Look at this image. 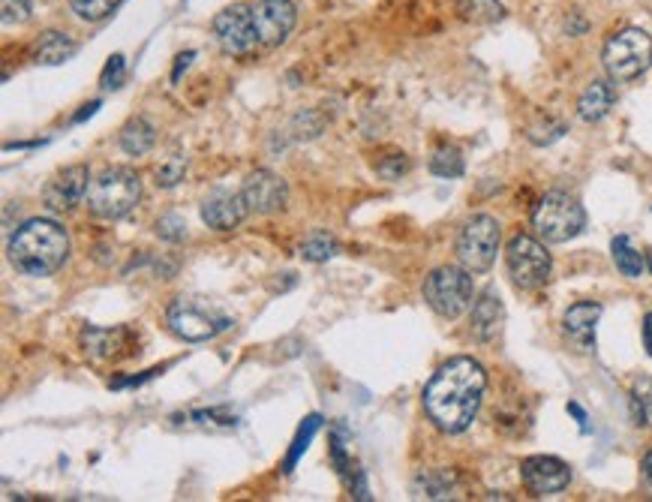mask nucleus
I'll use <instances>...</instances> for the list:
<instances>
[{
  "label": "nucleus",
  "instance_id": "obj_1",
  "mask_svg": "<svg viewBox=\"0 0 652 502\" xmlns=\"http://www.w3.org/2000/svg\"><path fill=\"white\" fill-rule=\"evenodd\" d=\"M484 391V367L475 358L460 355L445 361L433 373V379L424 388V409L442 433H463L475 421Z\"/></svg>",
  "mask_w": 652,
  "mask_h": 502
},
{
  "label": "nucleus",
  "instance_id": "obj_2",
  "mask_svg": "<svg viewBox=\"0 0 652 502\" xmlns=\"http://www.w3.org/2000/svg\"><path fill=\"white\" fill-rule=\"evenodd\" d=\"M70 256V235L61 223L37 217L16 229L10 238V259L19 271L31 277L55 274Z\"/></svg>",
  "mask_w": 652,
  "mask_h": 502
},
{
  "label": "nucleus",
  "instance_id": "obj_3",
  "mask_svg": "<svg viewBox=\"0 0 652 502\" xmlns=\"http://www.w3.org/2000/svg\"><path fill=\"white\" fill-rule=\"evenodd\" d=\"M142 199V181L133 169L124 166H112L106 172H100L91 187H88V211L100 220H124L127 214L136 211Z\"/></svg>",
  "mask_w": 652,
  "mask_h": 502
},
{
  "label": "nucleus",
  "instance_id": "obj_4",
  "mask_svg": "<svg viewBox=\"0 0 652 502\" xmlns=\"http://www.w3.org/2000/svg\"><path fill=\"white\" fill-rule=\"evenodd\" d=\"M166 325L175 337H181L187 343H202V340H214L217 334L232 328V316L211 298L181 295L178 301H172V307L166 313Z\"/></svg>",
  "mask_w": 652,
  "mask_h": 502
},
{
  "label": "nucleus",
  "instance_id": "obj_5",
  "mask_svg": "<svg viewBox=\"0 0 652 502\" xmlns=\"http://www.w3.org/2000/svg\"><path fill=\"white\" fill-rule=\"evenodd\" d=\"M586 226V211L583 205L568 196V193H547L535 211H532V229L544 244H565L571 238H577Z\"/></svg>",
  "mask_w": 652,
  "mask_h": 502
},
{
  "label": "nucleus",
  "instance_id": "obj_6",
  "mask_svg": "<svg viewBox=\"0 0 652 502\" xmlns=\"http://www.w3.org/2000/svg\"><path fill=\"white\" fill-rule=\"evenodd\" d=\"M604 67L610 79L631 82L652 67V37L640 28H625L613 34L604 46Z\"/></svg>",
  "mask_w": 652,
  "mask_h": 502
},
{
  "label": "nucleus",
  "instance_id": "obj_7",
  "mask_svg": "<svg viewBox=\"0 0 652 502\" xmlns=\"http://www.w3.org/2000/svg\"><path fill=\"white\" fill-rule=\"evenodd\" d=\"M424 301L442 319H457L472 304V277L466 268L442 265L424 280Z\"/></svg>",
  "mask_w": 652,
  "mask_h": 502
},
{
  "label": "nucleus",
  "instance_id": "obj_8",
  "mask_svg": "<svg viewBox=\"0 0 652 502\" xmlns=\"http://www.w3.org/2000/svg\"><path fill=\"white\" fill-rule=\"evenodd\" d=\"M499 253V223L487 214L472 217L457 235V259L466 271L484 274Z\"/></svg>",
  "mask_w": 652,
  "mask_h": 502
},
{
  "label": "nucleus",
  "instance_id": "obj_9",
  "mask_svg": "<svg viewBox=\"0 0 652 502\" xmlns=\"http://www.w3.org/2000/svg\"><path fill=\"white\" fill-rule=\"evenodd\" d=\"M505 262H508V274L520 289H541L550 280V253L547 247L532 238V235H517L511 238L508 250H505Z\"/></svg>",
  "mask_w": 652,
  "mask_h": 502
},
{
  "label": "nucleus",
  "instance_id": "obj_10",
  "mask_svg": "<svg viewBox=\"0 0 652 502\" xmlns=\"http://www.w3.org/2000/svg\"><path fill=\"white\" fill-rule=\"evenodd\" d=\"M214 37L220 43V49L226 55H247L253 52V46L259 43L256 25H253V13L241 4L226 7L217 19H214Z\"/></svg>",
  "mask_w": 652,
  "mask_h": 502
},
{
  "label": "nucleus",
  "instance_id": "obj_11",
  "mask_svg": "<svg viewBox=\"0 0 652 502\" xmlns=\"http://www.w3.org/2000/svg\"><path fill=\"white\" fill-rule=\"evenodd\" d=\"M253 25L262 46H280L295 28V7L292 0H256L250 7Z\"/></svg>",
  "mask_w": 652,
  "mask_h": 502
},
{
  "label": "nucleus",
  "instance_id": "obj_12",
  "mask_svg": "<svg viewBox=\"0 0 652 502\" xmlns=\"http://www.w3.org/2000/svg\"><path fill=\"white\" fill-rule=\"evenodd\" d=\"M520 478L523 484L535 493V496H553L562 493L571 481V469L565 460L559 457H547V454H535L526 457L520 463Z\"/></svg>",
  "mask_w": 652,
  "mask_h": 502
},
{
  "label": "nucleus",
  "instance_id": "obj_13",
  "mask_svg": "<svg viewBox=\"0 0 652 502\" xmlns=\"http://www.w3.org/2000/svg\"><path fill=\"white\" fill-rule=\"evenodd\" d=\"M250 214H277L286 208L289 202V187L280 175L268 172V169H256L253 175H247L244 187H241Z\"/></svg>",
  "mask_w": 652,
  "mask_h": 502
},
{
  "label": "nucleus",
  "instance_id": "obj_14",
  "mask_svg": "<svg viewBox=\"0 0 652 502\" xmlns=\"http://www.w3.org/2000/svg\"><path fill=\"white\" fill-rule=\"evenodd\" d=\"M88 187H91V172H88V166H70V169H64V172H58L49 184H46V193H43V199H46V205L52 208V211H73L85 196H88Z\"/></svg>",
  "mask_w": 652,
  "mask_h": 502
},
{
  "label": "nucleus",
  "instance_id": "obj_15",
  "mask_svg": "<svg viewBox=\"0 0 652 502\" xmlns=\"http://www.w3.org/2000/svg\"><path fill=\"white\" fill-rule=\"evenodd\" d=\"M250 214V205L244 199V193L235 190H214L205 202H202V220L217 229V232H232L238 229Z\"/></svg>",
  "mask_w": 652,
  "mask_h": 502
},
{
  "label": "nucleus",
  "instance_id": "obj_16",
  "mask_svg": "<svg viewBox=\"0 0 652 502\" xmlns=\"http://www.w3.org/2000/svg\"><path fill=\"white\" fill-rule=\"evenodd\" d=\"M130 343V331L127 328H91L82 334V346H85V355H91L94 361H112V358H121Z\"/></svg>",
  "mask_w": 652,
  "mask_h": 502
},
{
  "label": "nucleus",
  "instance_id": "obj_17",
  "mask_svg": "<svg viewBox=\"0 0 652 502\" xmlns=\"http://www.w3.org/2000/svg\"><path fill=\"white\" fill-rule=\"evenodd\" d=\"M505 322V310H502V301L496 298V292H484L478 295L475 307H472V331L478 340H493L499 334Z\"/></svg>",
  "mask_w": 652,
  "mask_h": 502
},
{
  "label": "nucleus",
  "instance_id": "obj_18",
  "mask_svg": "<svg viewBox=\"0 0 652 502\" xmlns=\"http://www.w3.org/2000/svg\"><path fill=\"white\" fill-rule=\"evenodd\" d=\"M613 100H616L613 85L598 79V82H592V85L580 94V100H577V115H580L586 124H598V121L607 118V112L613 109Z\"/></svg>",
  "mask_w": 652,
  "mask_h": 502
},
{
  "label": "nucleus",
  "instance_id": "obj_19",
  "mask_svg": "<svg viewBox=\"0 0 652 502\" xmlns=\"http://www.w3.org/2000/svg\"><path fill=\"white\" fill-rule=\"evenodd\" d=\"M598 319H601V307L592 304V301H583V304H574V307L565 310L562 325L574 340H580L583 346H592V334H595Z\"/></svg>",
  "mask_w": 652,
  "mask_h": 502
},
{
  "label": "nucleus",
  "instance_id": "obj_20",
  "mask_svg": "<svg viewBox=\"0 0 652 502\" xmlns=\"http://www.w3.org/2000/svg\"><path fill=\"white\" fill-rule=\"evenodd\" d=\"M73 55H76V43L67 34H58V31L43 34L37 49H34V61L43 64V67H58V64L70 61Z\"/></svg>",
  "mask_w": 652,
  "mask_h": 502
},
{
  "label": "nucleus",
  "instance_id": "obj_21",
  "mask_svg": "<svg viewBox=\"0 0 652 502\" xmlns=\"http://www.w3.org/2000/svg\"><path fill=\"white\" fill-rule=\"evenodd\" d=\"M154 142H157V130H154L145 118H133V121H127L124 130H121V148H124L127 154H133V157L148 154V151L154 148Z\"/></svg>",
  "mask_w": 652,
  "mask_h": 502
},
{
  "label": "nucleus",
  "instance_id": "obj_22",
  "mask_svg": "<svg viewBox=\"0 0 652 502\" xmlns=\"http://www.w3.org/2000/svg\"><path fill=\"white\" fill-rule=\"evenodd\" d=\"M610 250H613V262H616V268L625 274V277H631V280H637L640 274H643V268H646V259L634 250V244H631V238L628 235H616L613 238V244H610Z\"/></svg>",
  "mask_w": 652,
  "mask_h": 502
},
{
  "label": "nucleus",
  "instance_id": "obj_23",
  "mask_svg": "<svg viewBox=\"0 0 652 502\" xmlns=\"http://www.w3.org/2000/svg\"><path fill=\"white\" fill-rule=\"evenodd\" d=\"M415 496H424V499H451L454 496V478L448 472H424L415 481Z\"/></svg>",
  "mask_w": 652,
  "mask_h": 502
},
{
  "label": "nucleus",
  "instance_id": "obj_24",
  "mask_svg": "<svg viewBox=\"0 0 652 502\" xmlns=\"http://www.w3.org/2000/svg\"><path fill=\"white\" fill-rule=\"evenodd\" d=\"M340 253V244L328 235V232H310L301 241V256L307 262H328Z\"/></svg>",
  "mask_w": 652,
  "mask_h": 502
},
{
  "label": "nucleus",
  "instance_id": "obj_25",
  "mask_svg": "<svg viewBox=\"0 0 652 502\" xmlns=\"http://www.w3.org/2000/svg\"><path fill=\"white\" fill-rule=\"evenodd\" d=\"M184 175H187V157L181 154V151H175V154H169V157H163L157 166H154V178H157V187H175V184H181L184 181Z\"/></svg>",
  "mask_w": 652,
  "mask_h": 502
},
{
  "label": "nucleus",
  "instance_id": "obj_26",
  "mask_svg": "<svg viewBox=\"0 0 652 502\" xmlns=\"http://www.w3.org/2000/svg\"><path fill=\"white\" fill-rule=\"evenodd\" d=\"M430 172L436 178H460L463 175V157L457 148H439L433 157H430Z\"/></svg>",
  "mask_w": 652,
  "mask_h": 502
},
{
  "label": "nucleus",
  "instance_id": "obj_27",
  "mask_svg": "<svg viewBox=\"0 0 652 502\" xmlns=\"http://www.w3.org/2000/svg\"><path fill=\"white\" fill-rule=\"evenodd\" d=\"M70 4H73V13L79 19H85V22H103V19H109L118 10L121 0H70Z\"/></svg>",
  "mask_w": 652,
  "mask_h": 502
},
{
  "label": "nucleus",
  "instance_id": "obj_28",
  "mask_svg": "<svg viewBox=\"0 0 652 502\" xmlns=\"http://www.w3.org/2000/svg\"><path fill=\"white\" fill-rule=\"evenodd\" d=\"M463 13L472 22H496L505 16L502 4H496V0H463Z\"/></svg>",
  "mask_w": 652,
  "mask_h": 502
},
{
  "label": "nucleus",
  "instance_id": "obj_29",
  "mask_svg": "<svg viewBox=\"0 0 652 502\" xmlns=\"http://www.w3.org/2000/svg\"><path fill=\"white\" fill-rule=\"evenodd\" d=\"M631 397H634L640 424H649V427H652V379H637Z\"/></svg>",
  "mask_w": 652,
  "mask_h": 502
},
{
  "label": "nucleus",
  "instance_id": "obj_30",
  "mask_svg": "<svg viewBox=\"0 0 652 502\" xmlns=\"http://www.w3.org/2000/svg\"><path fill=\"white\" fill-rule=\"evenodd\" d=\"M0 19H4V28L13 25H25L31 19V0H0Z\"/></svg>",
  "mask_w": 652,
  "mask_h": 502
},
{
  "label": "nucleus",
  "instance_id": "obj_31",
  "mask_svg": "<svg viewBox=\"0 0 652 502\" xmlns=\"http://www.w3.org/2000/svg\"><path fill=\"white\" fill-rule=\"evenodd\" d=\"M157 235L169 244H181L187 238V223L178 214H166L157 220Z\"/></svg>",
  "mask_w": 652,
  "mask_h": 502
},
{
  "label": "nucleus",
  "instance_id": "obj_32",
  "mask_svg": "<svg viewBox=\"0 0 652 502\" xmlns=\"http://www.w3.org/2000/svg\"><path fill=\"white\" fill-rule=\"evenodd\" d=\"M319 430V418L313 415V418H307V427H301L298 430V439H295V445H292V451H289V457H286V463H283V469L286 472H292V466L298 463V457L307 451V442L313 439V433Z\"/></svg>",
  "mask_w": 652,
  "mask_h": 502
},
{
  "label": "nucleus",
  "instance_id": "obj_33",
  "mask_svg": "<svg viewBox=\"0 0 652 502\" xmlns=\"http://www.w3.org/2000/svg\"><path fill=\"white\" fill-rule=\"evenodd\" d=\"M124 76H127V61H124V55H112L109 64H106V70H103V76H100V85H103L106 91H115V88H121Z\"/></svg>",
  "mask_w": 652,
  "mask_h": 502
},
{
  "label": "nucleus",
  "instance_id": "obj_34",
  "mask_svg": "<svg viewBox=\"0 0 652 502\" xmlns=\"http://www.w3.org/2000/svg\"><path fill=\"white\" fill-rule=\"evenodd\" d=\"M406 169H409V163L403 160V154H400V157H394L391 163H379V175H382V178H388V181L400 178Z\"/></svg>",
  "mask_w": 652,
  "mask_h": 502
},
{
  "label": "nucleus",
  "instance_id": "obj_35",
  "mask_svg": "<svg viewBox=\"0 0 652 502\" xmlns=\"http://www.w3.org/2000/svg\"><path fill=\"white\" fill-rule=\"evenodd\" d=\"M643 346L652 358V313H646V319H643Z\"/></svg>",
  "mask_w": 652,
  "mask_h": 502
},
{
  "label": "nucleus",
  "instance_id": "obj_36",
  "mask_svg": "<svg viewBox=\"0 0 652 502\" xmlns=\"http://www.w3.org/2000/svg\"><path fill=\"white\" fill-rule=\"evenodd\" d=\"M643 481H646V490L652 493V451L643 457Z\"/></svg>",
  "mask_w": 652,
  "mask_h": 502
},
{
  "label": "nucleus",
  "instance_id": "obj_37",
  "mask_svg": "<svg viewBox=\"0 0 652 502\" xmlns=\"http://www.w3.org/2000/svg\"><path fill=\"white\" fill-rule=\"evenodd\" d=\"M190 61H193V52H187V55H181V58H178V67H175V76H172L175 82H178L181 70H187V67H190Z\"/></svg>",
  "mask_w": 652,
  "mask_h": 502
},
{
  "label": "nucleus",
  "instance_id": "obj_38",
  "mask_svg": "<svg viewBox=\"0 0 652 502\" xmlns=\"http://www.w3.org/2000/svg\"><path fill=\"white\" fill-rule=\"evenodd\" d=\"M646 268H649V274H652V250L646 253Z\"/></svg>",
  "mask_w": 652,
  "mask_h": 502
}]
</instances>
